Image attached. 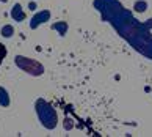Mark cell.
Instances as JSON below:
<instances>
[{"label":"cell","mask_w":152,"mask_h":137,"mask_svg":"<svg viewBox=\"0 0 152 137\" xmlns=\"http://www.w3.org/2000/svg\"><path fill=\"white\" fill-rule=\"evenodd\" d=\"M8 98H7V91H5L3 88H0V104L2 106H8Z\"/></svg>","instance_id":"obj_2"},{"label":"cell","mask_w":152,"mask_h":137,"mask_svg":"<svg viewBox=\"0 0 152 137\" xmlns=\"http://www.w3.org/2000/svg\"><path fill=\"white\" fill-rule=\"evenodd\" d=\"M16 63H18L22 70L28 71L30 74H35V76L42 73V66L41 65H38L36 61H31L28 59H24V57H18V59H16Z\"/></svg>","instance_id":"obj_1"},{"label":"cell","mask_w":152,"mask_h":137,"mask_svg":"<svg viewBox=\"0 0 152 137\" xmlns=\"http://www.w3.org/2000/svg\"><path fill=\"white\" fill-rule=\"evenodd\" d=\"M11 33H13L11 27H3V36H11Z\"/></svg>","instance_id":"obj_3"}]
</instances>
